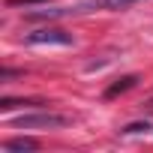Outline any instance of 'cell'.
<instances>
[{
	"mask_svg": "<svg viewBox=\"0 0 153 153\" xmlns=\"http://www.w3.org/2000/svg\"><path fill=\"white\" fill-rule=\"evenodd\" d=\"M72 120L66 114H57V111H36V114H21L15 120V129H63L69 126Z\"/></svg>",
	"mask_w": 153,
	"mask_h": 153,
	"instance_id": "6da1fadb",
	"label": "cell"
},
{
	"mask_svg": "<svg viewBox=\"0 0 153 153\" xmlns=\"http://www.w3.org/2000/svg\"><path fill=\"white\" fill-rule=\"evenodd\" d=\"M27 45H72V33L60 30V27H39L33 33L24 36Z\"/></svg>",
	"mask_w": 153,
	"mask_h": 153,
	"instance_id": "7a4b0ae2",
	"label": "cell"
},
{
	"mask_svg": "<svg viewBox=\"0 0 153 153\" xmlns=\"http://www.w3.org/2000/svg\"><path fill=\"white\" fill-rule=\"evenodd\" d=\"M129 3H135V0H75V3H69V15L75 12H96V9H126Z\"/></svg>",
	"mask_w": 153,
	"mask_h": 153,
	"instance_id": "3957f363",
	"label": "cell"
},
{
	"mask_svg": "<svg viewBox=\"0 0 153 153\" xmlns=\"http://www.w3.org/2000/svg\"><path fill=\"white\" fill-rule=\"evenodd\" d=\"M6 150L9 153H33V150H39V141H33V138H12V141H6Z\"/></svg>",
	"mask_w": 153,
	"mask_h": 153,
	"instance_id": "277c9868",
	"label": "cell"
},
{
	"mask_svg": "<svg viewBox=\"0 0 153 153\" xmlns=\"http://www.w3.org/2000/svg\"><path fill=\"white\" fill-rule=\"evenodd\" d=\"M135 84H138V75H126V78H120L117 84H111V87L105 90V99H114L117 93H126V90L135 87Z\"/></svg>",
	"mask_w": 153,
	"mask_h": 153,
	"instance_id": "5b68a950",
	"label": "cell"
},
{
	"mask_svg": "<svg viewBox=\"0 0 153 153\" xmlns=\"http://www.w3.org/2000/svg\"><path fill=\"white\" fill-rule=\"evenodd\" d=\"M147 129H150V123L144 120V123H129V126H123L120 132H123V135H135V132H147Z\"/></svg>",
	"mask_w": 153,
	"mask_h": 153,
	"instance_id": "8992f818",
	"label": "cell"
},
{
	"mask_svg": "<svg viewBox=\"0 0 153 153\" xmlns=\"http://www.w3.org/2000/svg\"><path fill=\"white\" fill-rule=\"evenodd\" d=\"M9 6H30V3H42V0H6Z\"/></svg>",
	"mask_w": 153,
	"mask_h": 153,
	"instance_id": "52a82bcc",
	"label": "cell"
}]
</instances>
